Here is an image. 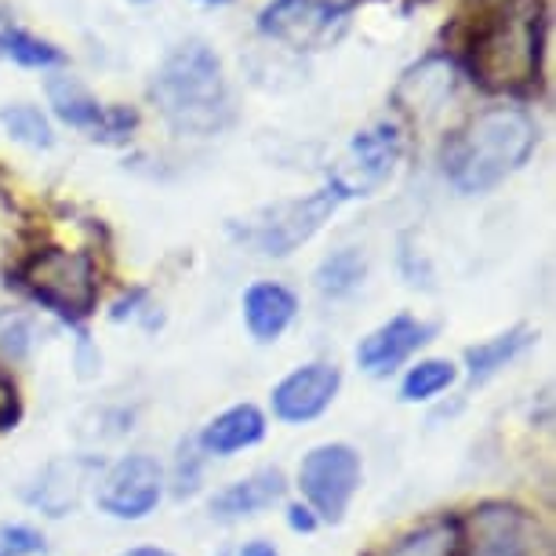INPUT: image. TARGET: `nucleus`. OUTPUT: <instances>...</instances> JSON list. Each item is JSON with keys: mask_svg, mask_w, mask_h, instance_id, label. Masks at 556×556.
Listing matches in <instances>:
<instances>
[{"mask_svg": "<svg viewBox=\"0 0 556 556\" xmlns=\"http://www.w3.org/2000/svg\"><path fill=\"white\" fill-rule=\"evenodd\" d=\"M458 523L462 556H553V531L513 502H484Z\"/></svg>", "mask_w": 556, "mask_h": 556, "instance_id": "nucleus-5", "label": "nucleus"}, {"mask_svg": "<svg viewBox=\"0 0 556 556\" xmlns=\"http://www.w3.org/2000/svg\"><path fill=\"white\" fill-rule=\"evenodd\" d=\"M45 549V539L23 523H0V556H34Z\"/></svg>", "mask_w": 556, "mask_h": 556, "instance_id": "nucleus-25", "label": "nucleus"}, {"mask_svg": "<svg viewBox=\"0 0 556 556\" xmlns=\"http://www.w3.org/2000/svg\"><path fill=\"white\" fill-rule=\"evenodd\" d=\"M240 556H280V553L273 549L269 542H262V539H258V542H248L244 549H240Z\"/></svg>", "mask_w": 556, "mask_h": 556, "instance_id": "nucleus-30", "label": "nucleus"}, {"mask_svg": "<svg viewBox=\"0 0 556 556\" xmlns=\"http://www.w3.org/2000/svg\"><path fill=\"white\" fill-rule=\"evenodd\" d=\"M91 477H96V458L70 455V458L48 462L45 473H40V480H37L34 502L48 513V517H66V513H73L80 506Z\"/></svg>", "mask_w": 556, "mask_h": 556, "instance_id": "nucleus-14", "label": "nucleus"}, {"mask_svg": "<svg viewBox=\"0 0 556 556\" xmlns=\"http://www.w3.org/2000/svg\"><path fill=\"white\" fill-rule=\"evenodd\" d=\"M15 418H18V396H15V386H12V379H4V375H0V429L15 426Z\"/></svg>", "mask_w": 556, "mask_h": 556, "instance_id": "nucleus-26", "label": "nucleus"}, {"mask_svg": "<svg viewBox=\"0 0 556 556\" xmlns=\"http://www.w3.org/2000/svg\"><path fill=\"white\" fill-rule=\"evenodd\" d=\"M201 4H212L215 8V4H233V0H201Z\"/></svg>", "mask_w": 556, "mask_h": 556, "instance_id": "nucleus-32", "label": "nucleus"}, {"mask_svg": "<svg viewBox=\"0 0 556 556\" xmlns=\"http://www.w3.org/2000/svg\"><path fill=\"white\" fill-rule=\"evenodd\" d=\"M353 0H269L258 15V34L291 48H328L342 34Z\"/></svg>", "mask_w": 556, "mask_h": 556, "instance_id": "nucleus-8", "label": "nucleus"}, {"mask_svg": "<svg viewBox=\"0 0 556 556\" xmlns=\"http://www.w3.org/2000/svg\"><path fill=\"white\" fill-rule=\"evenodd\" d=\"M285 473L280 469H258L237 484H229L226 491H218L212 498V517L223 520V523H233V520H244V517H255V513L277 506L285 498Z\"/></svg>", "mask_w": 556, "mask_h": 556, "instance_id": "nucleus-16", "label": "nucleus"}, {"mask_svg": "<svg viewBox=\"0 0 556 556\" xmlns=\"http://www.w3.org/2000/svg\"><path fill=\"white\" fill-rule=\"evenodd\" d=\"M0 51L8 59L18 62L23 70H55V66H66V51L55 48L51 40H40L26 29H0Z\"/></svg>", "mask_w": 556, "mask_h": 556, "instance_id": "nucleus-22", "label": "nucleus"}, {"mask_svg": "<svg viewBox=\"0 0 556 556\" xmlns=\"http://www.w3.org/2000/svg\"><path fill=\"white\" fill-rule=\"evenodd\" d=\"M361 455L350 444H320L299 466V488L320 523H342L361 491Z\"/></svg>", "mask_w": 556, "mask_h": 556, "instance_id": "nucleus-7", "label": "nucleus"}, {"mask_svg": "<svg viewBox=\"0 0 556 556\" xmlns=\"http://www.w3.org/2000/svg\"><path fill=\"white\" fill-rule=\"evenodd\" d=\"M342 204V193L334 186H320L317 193L299 197V201H285V204H273L262 215H255L244 226L240 240L251 244L258 255L269 258H285L295 248H302L306 240H313L320 233V226L328 223L334 215V207Z\"/></svg>", "mask_w": 556, "mask_h": 556, "instance_id": "nucleus-6", "label": "nucleus"}, {"mask_svg": "<svg viewBox=\"0 0 556 556\" xmlns=\"http://www.w3.org/2000/svg\"><path fill=\"white\" fill-rule=\"evenodd\" d=\"M150 96L178 135H215L229 124L226 73L204 40H190L161 62Z\"/></svg>", "mask_w": 556, "mask_h": 556, "instance_id": "nucleus-3", "label": "nucleus"}, {"mask_svg": "<svg viewBox=\"0 0 556 556\" xmlns=\"http://www.w3.org/2000/svg\"><path fill=\"white\" fill-rule=\"evenodd\" d=\"M164 495V469L150 455H124L99 484V509L117 520H142Z\"/></svg>", "mask_w": 556, "mask_h": 556, "instance_id": "nucleus-10", "label": "nucleus"}, {"mask_svg": "<svg viewBox=\"0 0 556 556\" xmlns=\"http://www.w3.org/2000/svg\"><path fill=\"white\" fill-rule=\"evenodd\" d=\"M396 161H401V131L386 121L371 124V128L353 135L345 164L331 172L328 182L342 193V201L345 197H367L393 175Z\"/></svg>", "mask_w": 556, "mask_h": 556, "instance_id": "nucleus-9", "label": "nucleus"}, {"mask_svg": "<svg viewBox=\"0 0 556 556\" xmlns=\"http://www.w3.org/2000/svg\"><path fill=\"white\" fill-rule=\"evenodd\" d=\"M539 124L520 106H488L444 146V175L458 193H488L528 164Z\"/></svg>", "mask_w": 556, "mask_h": 556, "instance_id": "nucleus-2", "label": "nucleus"}, {"mask_svg": "<svg viewBox=\"0 0 556 556\" xmlns=\"http://www.w3.org/2000/svg\"><path fill=\"white\" fill-rule=\"evenodd\" d=\"M0 350H4L8 356H26V350H29V328H26V324H12V328L0 334Z\"/></svg>", "mask_w": 556, "mask_h": 556, "instance_id": "nucleus-27", "label": "nucleus"}, {"mask_svg": "<svg viewBox=\"0 0 556 556\" xmlns=\"http://www.w3.org/2000/svg\"><path fill=\"white\" fill-rule=\"evenodd\" d=\"M455 84H458L455 62L444 55H429L404 73L393 91V102L412 113V117L429 121V117H437L440 106H444L451 96H455Z\"/></svg>", "mask_w": 556, "mask_h": 556, "instance_id": "nucleus-13", "label": "nucleus"}, {"mask_svg": "<svg viewBox=\"0 0 556 556\" xmlns=\"http://www.w3.org/2000/svg\"><path fill=\"white\" fill-rule=\"evenodd\" d=\"M299 313V299L291 295L285 285H273V280H258L244 291V324L251 339L269 345L291 328Z\"/></svg>", "mask_w": 556, "mask_h": 556, "instance_id": "nucleus-15", "label": "nucleus"}, {"mask_svg": "<svg viewBox=\"0 0 556 556\" xmlns=\"http://www.w3.org/2000/svg\"><path fill=\"white\" fill-rule=\"evenodd\" d=\"M18 280L40 306L55 309L66 320H84L99 302V273L88 251L45 248L26 258Z\"/></svg>", "mask_w": 556, "mask_h": 556, "instance_id": "nucleus-4", "label": "nucleus"}, {"mask_svg": "<svg viewBox=\"0 0 556 556\" xmlns=\"http://www.w3.org/2000/svg\"><path fill=\"white\" fill-rule=\"evenodd\" d=\"M266 437V418L255 404H237L229 412L215 415L212 422L204 426V433L197 437V447L204 455H237L244 447H255L258 440Z\"/></svg>", "mask_w": 556, "mask_h": 556, "instance_id": "nucleus-19", "label": "nucleus"}, {"mask_svg": "<svg viewBox=\"0 0 556 556\" xmlns=\"http://www.w3.org/2000/svg\"><path fill=\"white\" fill-rule=\"evenodd\" d=\"M342 386V375L334 364H306L295 367L280 386H273V415L280 422H313L324 415Z\"/></svg>", "mask_w": 556, "mask_h": 556, "instance_id": "nucleus-11", "label": "nucleus"}, {"mask_svg": "<svg viewBox=\"0 0 556 556\" xmlns=\"http://www.w3.org/2000/svg\"><path fill=\"white\" fill-rule=\"evenodd\" d=\"M534 342V334L528 328H513L506 334H495V339L480 342V345H469L466 350V367H469V379L473 382H488L491 375L502 371L509 361H517V356L528 350Z\"/></svg>", "mask_w": 556, "mask_h": 556, "instance_id": "nucleus-20", "label": "nucleus"}, {"mask_svg": "<svg viewBox=\"0 0 556 556\" xmlns=\"http://www.w3.org/2000/svg\"><path fill=\"white\" fill-rule=\"evenodd\" d=\"M433 324H422L412 313H396L393 320H386L382 328H375L367 339L356 345V364L361 371H367L371 379H386L412 356L418 345H426L433 339Z\"/></svg>", "mask_w": 556, "mask_h": 556, "instance_id": "nucleus-12", "label": "nucleus"}, {"mask_svg": "<svg viewBox=\"0 0 556 556\" xmlns=\"http://www.w3.org/2000/svg\"><path fill=\"white\" fill-rule=\"evenodd\" d=\"M0 124L12 135L15 142L29 146V150H51L55 146V131H51L48 117L29 102H12V106L0 110Z\"/></svg>", "mask_w": 556, "mask_h": 556, "instance_id": "nucleus-23", "label": "nucleus"}, {"mask_svg": "<svg viewBox=\"0 0 556 556\" xmlns=\"http://www.w3.org/2000/svg\"><path fill=\"white\" fill-rule=\"evenodd\" d=\"M135 4H150V0H135Z\"/></svg>", "mask_w": 556, "mask_h": 556, "instance_id": "nucleus-33", "label": "nucleus"}, {"mask_svg": "<svg viewBox=\"0 0 556 556\" xmlns=\"http://www.w3.org/2000/svg\"><path fill=\"white\" fill-rule=\"evenodd\" d=\"M367 277V255L361 248H339L317 266V291L324 299H350Z\"/></svg>", "mask_w": 556, "mask_h": 556, "instance_id": "nucleus-21", "label": "nucleus"}, {"mask_svg": "<svg viewBox=\"0 0 556 556\" xmlns=\"http://www.w3.org/2000/svg\"><path fill=\"white\" fill-rule=\"evenodd\" d=\"M48 102H51V113H55L62 124H70V128H77V131H88L91 139L102 142L110 106H102V102L91 96L77 77H70V73L51 77L48 80Z\"/></svg>", "mask_w": 556, "mask_h": 556, "instance_id": "nucleus-18", "label": "nucleus"}, {"mask_svg": "<svg viewBox=\"0 0 556 556\" xmlns=\"http://www.w3.org/2000/svg\"><path fill=\"white\" fill-rule=\"evenodd\" d=\"M197 458L201 455H193V451L182 447V458H178V495H186V491L197 488Z\"/></svg>", "mask_w": 556, "mask_h": 556, "instance_id": "nucleus-28", "label": "nucleus"}, {"mask_svg": "<svg viewBox=\"0 0 556 556\" xmlns=\"http://www.w3.org/2000/svg\"><path fill=\"white\" fill-rule=\"evenodd\" d=\"M458 379L455 364L451 361H418L401 382V401L418 404V401H433L437 393L451 390Z\"/></svg>", "mask_w": 556, "mask_h": 556, "instance_id": "nucleus-24", "label": "nucleus"}, {"mask_svg": "<svg viewBox=\"0 0 556 556\" xmlns=\"http://www.w3.org/2000/svg\"><path fill=\"white\" fill-rule=\"evenodd\" d=\"M288 523H291V531H302V534H309V531H317V517L309 513V506H288Z\"/></svg>", "mask_w": 556, "mask_h": 556, "instance_id": "nucleus-29", "label": "nucleus"}, {"mask_svg": "<svg viewBox=\"0 0 556 556\" xmlns=\"http://www.w3.org/2000/svg\"><path fill=\"white\" fill-rule=\"evenodd\" d=\"M121 556H175V553H167V549H156V545H135V549L121 553Z\"/></svg>", "mask_w": 556, "mask_h": 556, "instance_id": "nucleus-31", "label": "nucleus"}, {"mask_svg": "<svg viewBox=\"0 0 556 556\" xmlns=\"http://www.w3.org/2000/svg\"><path fill=\"white\" fill-rule=\"evenodd\" d=\"M364 556H462V523L458 517H429L415 528L401 531L386 545H375Z\"/></svg>", "mask_w": 556, "mask_h": 556, "instance_id": "nucleus-17", "label": "nucleus"}, {"mask_svg": "<svg viewBox=\"0 0 556 556\" xmlns=\"http://www.w3.org/2000/svg\"><path fill=\"white\" fill-rule=\"evenodd\" d=\"M458 15L462 66L484 91L528 96L542 77L549 12L542 0H469Z\"/></svg>", "mask_w": 556, "mask_h": 556, "instance_id": "nucleus-1", "label": "nucleus"}]
</instances>
